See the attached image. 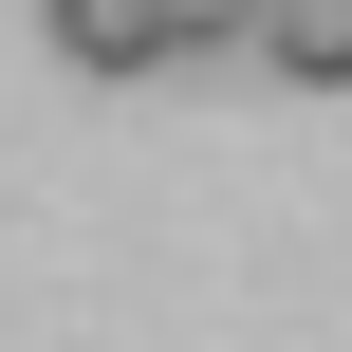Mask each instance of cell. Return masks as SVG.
Segmentation results:
<instances>
[{
  "label": "cell",
  "instance_id": "obj_3",
  "mask_svg": "<svg viewBox=\"0 0 352 352\" xmlns=\"http://www.w3.org/2000/svg\"><path fill=\"white\" fill-rule=\"evenodd\" d=\"M167 37H186V56H223V37H260V0H167Z\"/></svg>",
  "mask_w": 352,
  "mask_h": 352
},
{
  "label": "cell",
  "instance_id": "obj_2",
  "mask_svg": "<svg viewBox=\"0 0 352 352\" xmlns=\"http://www.w3.org/2000/svg\"><path fill=\"white\" fill-rule=\"evenodd\" d=\"M241 56H278V74H352V0H260Z\"/></svg>",
  "mask_w": 352,
  "mask_h": 352
},
{
  "label": "cell",
  "instance_id": "obj_1",
  "mask_svg": "<svg viewBox=\"0 0 352 352\" xmlns=\"http://www.w3.org/2000/svg\"><path fill=\"white\" fill-rule=\"evenodd\" d=\"M37 19H56V56H74V74H167V56H186V37H167V0H37Z\"/></svg>",
  "mask_w": 352,
  "mask_h": 352
}]
</instances>
